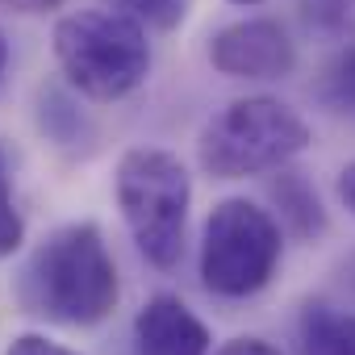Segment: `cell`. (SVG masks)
I'll use <instances>...</instances> for the list:
<instances>
[{"mask_svg": "<svg viewBox=\"0 0 355 355\" xmlns=\"http://www.w3.org/2000/svg\"><path fill=\"white\" fill-rule=\"evenodd\" d=\"M17 297L26 313L55 326H96L113 313L121 284L105 234L92 222L55 230L21 268Z\"/></svg>", "mask_w": 355, "mask_h": 355, "instance_id": "cell-1", "label": "cell"}, {"mask_svg": "<svg viewBox=\"0 0 355 355\" xmlns=\"http://www.w3.org/2000/svg\"><path fill=\"white\" fill-rule=\"evenodd\" d=\"M55 63L67 84L88 101H125L150 76L146 26L117 9H80L55 21Z\"/></svg>", "mask_w": 355, "mask_h": 355, "instance_id": "cell-2", "label": "cell"}, {"mask_svg": "<svg viewBox=\"0 0 355 355\" xmlns=\"http://www.w3.org/2000/svg\"><path fill=\"white\" fill-rule=\"evenodd\" d=\"M189 201H193L189 167L171 150L134 146L117 159V209L146 263L163 272L180 263Z\"/></svg>", "mask_w": 355, "mask_h": 355, "instance_id": "cell-3", "label": "cell"}, {"mask_svg": "<svg viewBox=\"0 0 355 355\" xmlns=\"http://www.w3.org/2000/svg\"><path fill=\"white\" fill-rule=\"evenodd\" d=\"M309 146V121L276 96L230 101L197 142L201 167L214 180H247V175L280 171Z\"/></svg>", "mask_w": 355, "mask_h": 355, "instance_id": "cell-4", "label": "cell"}, {"mask_svg": "<svg viewBox=\"0 0 355 355\" xmlns=\"http://www.w3.org/2000/svg\"><path fill=\"white\" fill-rule=\"evenodd\" d=\"M284 234L268 209L247 197H226L214 205L201 239V280L218 297H255L280 263Z\"/></svg>", "mask_w": 355, "mask_h": 355, "instance_id": "cell-5", "label": "cell"}, {"mask_svg": "<svg viewBox=\"0 0 355 355\" xmlns=\"http://www.w3.org/2000/svg\"><path fill=\"white\" fill-rule=\"evenodd\" d=\"M209 63L230 80H284L297 67V46L284 26L251 17L209 38Z\"/></svg>", "mask_w": 355, "mask_h": 355, "instance_id": "cell-6", "label": "cell"}, {"mask_svg": "<svg viewBox=\"0 0 355 355\" xmlns=\"http://www.w3.org/2000/svg\"><path fill=\"white\" fill-rule=\"evenodd\" d=\"M134 355H209V330L180 297L159 293L134 318Z\"/></svg>", "mask_w": 355, "mask_h": 355, "instance_id": "cell-7", "label": "cell"}, {"mask_svg": "<svg viewBox=\"0 0 355 355\" xmlns=\"http://www.w3.org/2000/svg\"><path fill=\"white\" fill-rule=\"evenodd\" d=\"M301 347L305 355H355V313L330 305H305Z\"/></svg>", "mask_w": 355, "mask_h": 355, "instance_id": "cell-8", "label": "cell"}, {"mask_svg": "<svg viewBox=\"0 0 355 355\" xmlns=\"http://www.w3.org/2000/svg\"><path fill=\"white\" fill-rule=\"evenodd\" d=\"M301 21L334 42H355V0H297Z\"/></svg>", "mask_w": 355, "mask_h": 355, "instance_id": "cell-9", "label": "cell"}, {"mask_svg": "<svg viewBox=\"0 0 355 355\" xmlns=\"http://www.w3.org/2000/svg\"><path fill=\"white\" fill-rule=\"evenodd\" d=\"M272 197L284 205V214L293 218V226H297V234H318L322 226H326V214H322V205H318V197L305 189V180H297V175L288 171V175H280V184L272 189Z\"/></svg>", "mask_w": 355, "mask_h": 355, "instance_id": "cell-10", "label": "cell"}, {"mask_svg": "<svg viewBox=\"0 0 355 355\" xmlns=\"http://www.w3.org/2000/svg\"><path fill=\"white\" fill-rule=\"evenodd\" d=\"M318 92H322V101H326L334 113H351V117H355V46H347V51L322 71Z\"/></svg>", "mask_w": 355, "mask_h": 355, "instance_id": "cell-11", "label": "cell"}, {"mask_svg": "<svg viewBox=\"0 0 355 355\" xmlns=\"http://www.w3.org/2000/svg\"><path fill=\"white\" fill-rule=\"evenodd\" d=\"M189 5H193V0H113L117 13L134 17L146 30H163V34L175 30V26L189 17Z\"/></svg>", "mask_w": 355, "mask_h": 355, "instance_id": "cell-12", "label": "cell"}, {"mask_svg": "<svg viewBox=\"0 0 355 355\" xmlns=\"http://www.w3.org/2000/svg\"><path fill=\"white\" fill-rule=\"evenodd\" d=\"M21 243H26V222L17 214V201L9 189V159L0 150V259H9Z\"/></svg>", "mask_w": 355, "mask_h": 355, "instance_id": "cell-13", "label": "cell"}, {"mask_svg": "<svg viewBox=\"0 0 355 355\" xmlns=\"http://www.w3.org/2000/svg\"><path fill=\"white\" fill-rule=\"evenodd\" d=\"M5 355H80V351H71V347H63L46 334H17Z\"/></svg>", "mask_w": 355, "mask_h": 355, "instance_id": "cell-14", "label": "cell"}, {"mask_svg": "<svg viewBox=\"0 0 355 355\" xmlns=\"http://www.w3.org/2000/svg\"><path fill=\"white\" fill-rule=\"evenodd\" d=\"M214 355H280L272 343H263V338H230V343H222Z\"/></svg>", "mask_w": 355, "mask_h": 355, "instance_id": "cell-15", "label": "cell"}, {"mask_svg": "<svg viewBox=\"0 0 355 355\" xmlns=\"http://www.w3.org/2000/svg\"><path fill=\"white\" fill-rule=\"evenodd\" d=\"M338 201L355 214V163H347V167L338 171Z\"/></svg>", "mask_w": 355, "mask_h": 355, "instance_id": "cell-16", "label": "cell"}, {"mask_svg": "<svg viewBox=\"0 0 355 355\" xmlns=\"http://www.w3.org/2000/svg\"><path fill=\"white\" fill-rule=\"evenodd\" d=\"M5 67H9V42H5V34H0V80H5Z\"/></svg>", "mask_w": 355, "mask_h": 355, "instance_id": "cell-17", "label": "cell"}, {"mask_svg": "<svg viewBox=\"0 0 355 355\" xmlns=\"http://www.w3.org/2000/svg\"><path fill=\"white\" fill-rule=\"evenodd\" d=\"M347 280H351V288H355V259L347 263Z\"/></svg>", "mask_w": 355, "mask_h": 355, "instance_id": "cell-18", "label": "cell"}, {"mask_svg": "<svg viewBox=\"0 0 355 355\" xmlns=\"http://www.w3.org/2000/svg\"><path fill=\"white\" fill-rule=\"evenodd\" d=\"M230 5H259V0H230Z\"/></svg>", "mask_w": 355, "mask_h": 355, "instance_id": "cell-19", "label": "cell"}]
</instances>
